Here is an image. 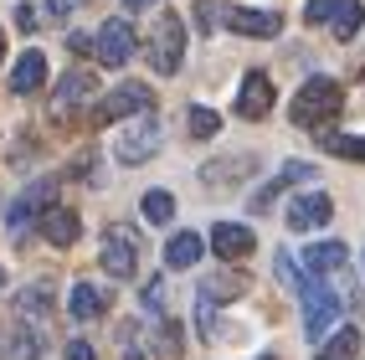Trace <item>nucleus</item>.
<instances>
[{"label": "nucleus", "instance_id": "1", "mask_svg": "<svg viewBox=\"0 0 365 360\" xmlns=\"http://www.w3.org/2000/svg\"><path fill=\"white\" fill-rule=\"evenodd\" d=\"M345 108V93H339V83L334 78H309L304 88H299V98H294V124L299 129H324L329 118Z\"/></svg>", "mask_w": 365, "mask_h": 360}, {"label": "nucleus", "instance_id": "2", "mask_svg": "<svg viewBox=\"0 0 365 360\" xmlns=\"http://www.w3.org/2000/svg\"><path fill=\"white\" fill-rule=\"evenodd\" d=\"M160 144H165L160 118H155V108H144L129 129H118V139H113V160H118V165H144L150 155H160Z\"/></svg>", "mask_w": 365, "mask_h": 360}, {"label": "nucleus", "instance_id": "3", "mask_svg": "<svg viewBox=\"0 0 365 360\" xmlns=\"http://www.w3.org/2000/svg\"><path fill=\"white\" fill-rule=\"evenodd\" d=\"M180 57H185V21L175 11H165L155 21V31H150V62L160 78H175L180 72Z\"/></svg>", "mask_w": 365, "mask_h": 360}, {"label": "nucleus", "instance_id": "4", "mask_svg": "<svg viewBox=\"0 0 365 360\" xmlns=\"http://www.w3.org/2000/svg\"><path fill=\"white\" fill-rule=\"evenodd\" d=\"M98 262H103L108 278H134V268H139V232L134 227H108L103 247H98Z\"/></svg>", "mask_w": 365, "mask_h": 360}, {"label": "nucleus", "instance_id": "5", "mask_svg": "<svg viewBox=\"0 0 365 360\" xmlns=\"http://www.w3.org/2000/svg\"><path fill=\"white\" fill-rule=\"evenodd\" d=\"M339 309H345V304H339L334 288H324L319 278H309V283H304V329H309V340H314V345H319L324 334H329V324L339 319Z\"/></svg>", "mask_w": 365, "mask_h": 360}, {"label": "nucleus", "instance_id": "6", "mask_svg": "<svg viewBox=\"0 0 365 360\" xmlns=\"http://www.w3.org/2000/svg\"><path fill=\"white\" fill-rule=\"evenodd\" d=\"M144 108H155V93L150 83H118L108 98L93 108V124H118V118H129V113H144Z\"/></svg>", "mask_w": 365, "mask_h": 360}, {"label": "nucleus", "instance_id": "7", "mask_svg": "<svg viewBox=\"0 0 365 360\" xmlns=\"http://www.w3.org/2000/svg\"><path fill=\"white\" fill-rule=\"evenodd\" d=\"M134 26H129V21L124 16H113V21H103V26H98V36H93V52H98V62L103 67H124L129 57H134Z\"/></svg>", "mask_w": 365, "mask_h": 360}, {"label": "nucleus", "instance_id": "8", "mask_svg": "<svg viewBox=\"0 0 365 360\" xmlns=\"http://www.w3.org/2000/svg\"><path fill=\"white\" fill-rule=\"evenodd\" d=\"M52 201H57V180H52V175H46V180H31V185L11 201V232L31 227V222H36V216L52 206Z\"/></svg>", "mask_w": 365, "mask_h": 360}, {"label": "nucleus", "instance_id": "9", "mask_svg": "<svg viewBox=\"0 0 365 360\" xmlns=\"http://www.w3.org/2000/svg\"><path fill=\"white\" fill-rule=\"evenodd\" d=\"M329 216H334V201L324 190H304V196L288 201V232H314V227H324Z\"/></svg>", "mask_w": 365, "mask_h": 360}, {"label": "nucleus", "instance_id": "10", "mask_svg": "<svg viewBox=\"0 0 365 360\" xmlns=\"http://www.w3.org/2000/svg\"><path fill=\"white\" fill-rule=\"evenodd\" d=\"M36 227H41V237H46V242H52V247H72V242H78V237H83V222H78V211H67V206H46L41 216H36Z\"/></svg>", "mask_w": 365, "mask_h": 360}, {"label": "nucleus", "instance_id": "11", "mask_svg": "<svg viewBox=\"0 0 365 360\" xmlns=\"http://www.w3.org/2000/svg\"><path fill=\"white\" fill-rule=\"evenodd\" d=\"M237 113L242 118H267L273 113V78H267V72H247V78H242Z\"/></svg>", "mask_w": 365, "mask_h": 360}, {"label": "nucleus", "instance_id": "12", "mask_svg": "<svg viewBox=\"0 0 365 360\" xmlns=\"http://www.w3.org/2000/svg\"><path fill=\"white\" fill-rule=\"evenodd\" d=\"M227 26L242 36H278L283 31V16L278 11H257V6H232L227 11Z\"/></svg>", "mask_w": 365, "mask_h": 360}, {"label": "nucleus", "instance_id": "13", "mask_svg": "<svg viewBox=\"0 0 365 360\" xmlns=\"http://www.w3.org/2000/svg\"><path fill=\"white\" fill-rule=\"evenodd\" d=\"M211 247H216V257H247L252 247H257V237H252V227H242V222H216L211 227Z\"/></svg>", "mask_w": 365, "mask_h": 360}, {"label": "nucleus", "instance_id": "14", "mask_svg": "<svg viewBox=\"0 0 365 360\" xmlns=\"http://www.w3.org/2000/svg\"><path fill=\"white\" fill-rule=\"evenodd\" d=\"M299 180H314V165H304V160H288L283 170H278L273 180H267V185L257 190V196H252V211H267V206H273L288 185H299Z\"/></svg>", "mask_w": 365, "mask_h": 360}, {"label": "nucleus", "instance_id": "15", "mask_svg": "<svg viewBox=\"0 0 365 360\" xmlns=\"http://www.w3.org/2000/svg\"><path fill=\"white\" fill-rule=\"evenodd\" d=\"M93 88H98V83H93V72H67V78L57 83L52 113H57V118H62V113H72L78 103H88V98H93Z\"/></svg>", "mask_w": 365, "mask_h": 360}, {"label": "nucleus", "instance_id": "16", "mask_svg": "<svg viewBox=\"0 0 365 360\" xmlns=\"http://www.w3.org/2000/svg\"><path fill=\"white\" fill-rule=\"evenodd\" d=\"M350 262V252H345V242H314L309 252H304V273L309 278H329V273H339Z\"/></svg>", "mask_w": 365, "mask_h": 360}, {"label": "nucleus", "instance_id": "17", "mask_svg": "<svg viewBox=\"0 0 365 360\" xmlns=\"http://www.w3.org/2000/svg\"><path fill=\"white\" fill-rule=\"evenodd\" d=\"M41 83H46V57H41V52H26V57H16V67H11V93H16V98L36 93Z\"/></svg>", "mask_w": 365, "mask_h": 360}, {"label": "nucleus", "instance_id": "18", "mask_svg": "<svg viewBox=\"0 0 365 360\" xmlns=\"http://www.w3.org/2000/svg\"><path fill=\"white\" fill-rule=\"evenodd\" d=\"M252 170H257V160L252 155H237V160H211L201 170V180L206 185H237L242 175H252Z\"/></svg>", "mask_w": 365, "mask_h": 360}, {"label": "nucleus", "instance_id": "19", "mask_svg": "<svg viewBox=\"0 0 365 360\" xmlns=\"http://www.w3.org/2000/svg\"><path fill=\"white\" fill-rule=\"evenodd\" d=\"M201 252H206V242L196 232H175L165 242V268H190V262H201Z\"/></svg>", "mask_w": 365, "mask_h": 360}, {"label": "nucleus", "instance_id": "20", "mask_svg": "<svg viewBox=\"0 0 365 360\" xmlns=\"http://www.w3.org/2000/svg\"><path fill=\"white\" fill-rule=\"evenodd\" d=\"M365 26V6L360 0H345L334 16H329V31H334V41H355V31Z\"/></svg>", "mask_w": 365, "mask_h": 360}, {"label": "nucleus", "instance_id": "21", "mask_svg": "<svg viewBox=\"0 0 365 360\" xmlns=\"http://www.w3.org/2000/svg\"><path fill=\"white\" fill-rule=\"evenodd\" d=\"M46 309H52V283H31V288L16 294V314L21 319H41Z\"/></svg>", "mask_w": 365, "mask_h": 360}, {"label": "nucleus", "instance_id": "22", "mask_svg": "<svg viewBox=\"0 0 365 360\" xmlns=\"http://www.w3.org/2000/svg\"><path fill=\"white\" fill-rule=\"evenodd\" d=\"M319 360H360V329H334L319 345Z\"/></svg>", "mask_w": 365, "mask_h": 360}, {"label": "nucleus", "instance_id": "23", "mask_svg": "<svg viewBox=\"0 0 365 360\" xmlns=\"http://www.w3.org/2000/svg\"><path fill=\"white\" fill-rule=\"evenodd\" d=\"M139 211H144L150 227H165V222H175V196H170V190H144Z\"/></svg>", "mask_w": 365, "mask_h": 360}, {"label": "nucleus", "instance_id": "24", "mask_svg": "<svg viewBox=\"0 0 365 360\" xmlns=\"http://www.w3.org/2000/svg\"><path fill=\"white\" fill-rule=\"evenodd\" d=\"M67 309H72V319H98L103 314V294L93 283H78V288H72V299H67Z\"/></svg>", "mask_w": 365, "mask_h": 360}, {"label": "nucleus", "instance_id": "25", "mask_svg": "<svg viewBox=\"0 0 365 360\" xmlns=\"http://www.w3.org/2000/svg\"><path fill=\"white\" fill-rule=\"evenodd\" d=\"M201 294L206 299H242V294H247V278H242V273H211L201 283Z\"/></svg>", "mask_w": 365, "mask_h": 360}, {"label": "nucleus", "instance_id": "26", "mask_svg": "<svg viewBox=\"0 0 365 360\" xmlns=\"http://www.w3.org/2000/svg\"><path fill=\"white\" fill-rule=\"evenodd\" d=\"M41 350H46L41 329H26V324H21V329L11 334V360H41Z\"/></svg>", "mask_w": 365, "mask_h": 360}, {"label": "nucleus", "instance_id": "27", "mask_svg": "<svg viewBox=\"0 0 365 360\" xmlns=\"http://www.w3.org/2000/svg\"><path fill=\"white\" fill-rule=\"evenodd\" d=\"M324 150L339 155V160H360V165H365V134H329Z\"/></svg>", "mask_w": 365, "mask_h": 360}, {"label": "nucleus", "instance_id": "28", "mask_svg": "<svg viewBox=\"0 0 365 360\" xmlns=\"http://www.w3.org/2000/svg\"><path fill=\"white\" fill-rule=\"evenodd\" d=\"M185 129L196 134V139H211L216 129H222V118H216L211 108H185Z\"/></svg>", "mask_w": 365, "mask_h": 360}, {"label": "nucleus", "instance_id": "29", "mask_svg": "<svg viewBox=\"0 0 365 360\" xmlns=\"http://www.w3.org/2000/svg\"><path fill=\"white\" fill-rule=\"evenodd\" d=\"M180 340H185V329L170 319V324L160 329V360H180Z\"/></svg>", "mask_w": 365, "mask_h": 360}, {"label": "nucleus", "instance_id": "30", "mask_svg": "<svg viewBox=\"0 0 365 360\" xmlns=\"http://www.w3.org/2000/svg\"><path fill=\"white\" fill-rule=\"evenodd\" d=\"M339 6H345V0H309V6H304V21H309V26H329V16H334Z\"/></svg>", "mask_w": 365, "mask_h": 360}, {"label": "nucleus", "instance_id": "31", "mask_svg": "<svg viewBox=\"0 0 365 360\" xmlns=\"http://www.w3.org/2000/svg\"><path fill=\"white\" fill-rule=\"evenodd\" d=\"M124 360H144V350H139V324H124Z\"/></svg>", "mask_w": 365, "mask_h": 360}, {"label": "nucleus", "instance_id": "32", "mask_svg": "<svg viewBox=\"0 0 365 360\" xmlns=\"http://www.w3.org/2000/svg\"><path fill=\"white\" fill-rule=\"evenodd\" d=\"M67 360H98V350L88 340H67Z\"/></svg>", "mask_w": 365, "mask_h": 360}, {"label": "nucleus", "instance_id": "33", "mask_svg": "<svg viewBox=\"0 0 365 360\" xmlns=\"http://www.w3.org/2000/svg\"><path fill=\"white\" fill-rule=\"evenodd\" d=\"M160 304H165V283L155 278L150 288H144V309H155V314H160Z\"/></svg>", "mask_w": 365, "mask_h": 360}, {"label": "nucleus", "instance_id": "34", "mask_svg": "<svg viewBox=\"0 0 365 360\" xmlns=\"http://www.w3.org/2000/svg\"><path fill=\"white\" fill-rule=\"evenodd\" d=\"M83 11V0H46V16H72Z\"/></svg>", "mask_w": 365, "mask_h": 360}, {"label": "nucleus", "instance_id": "35", "mask_svg": "<svg viewBox=\"0 0 365 360\" xmlns=\"http://www.w3.org/2000/svg\"><path fill=\"white\" fill-rule=\"evenodd\" d=\"M36 21H41V16H36L31 6H16V26H21V31H36Z\"/></svg>", "mask_w": 365, "mask_h": 360}, {"label": "nucleus", "instance_id": "36", "mask_svg": "<svg viewBox=\"0 0 365 360\" xmlns=\"http://www.w3.org/2000/svg\"><path fill=\"white\" fill-rule=\"evenodd\" d=\"M124 6H129V11H150V6H155V0H124Z\"/></svg>", "mask_w": 365, "mask_h": 360}, {"label": "nucleus", "instance_id": "37", "mask_svg": "<svg viewBox=\"0 0 365 360\" xmlns=\"http://www.w3.org/2000/svg\"><path fill=\"white\" fill-rule=\"evenodd\" d=\"M0 57H6V36H0Z\"/></svg>", "mask_w": 365, "mask_h": 360}, {"label": "nucleus", "instance_id": "38", "mask_svg": "<svg viewBox=\"0 0 365 360\" xmlns=\"http://www.w3.org/2000/svg\"><path fill=\"white\" fill-rule=\"evenodd\" d=\"M257 360H278V355H257Z\"/></svg>", "mask_w": 365, "mask_h": 360}, {"label": "nucleus", "instance_id": "39", "mask_svg": "<svg viewBox=\"0 0 365 360\" xmlns=\"http://www.w3.org/2000/svg\"><path fill=\"white\" fill-rule=\"evenodd\" d=\"M0 283H6V273H0Z\"/></svg>", "mask_w": 365, "mask_h": 360}]
</instances>
